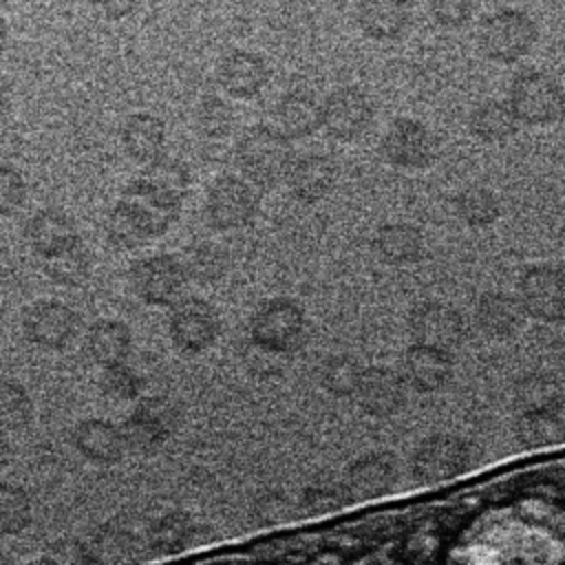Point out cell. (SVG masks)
I'll use <instances>...</instances> for the list:
<instances>
[{"mask_svg":"<svg viewBox=\"0 0 565 565\" xmlns=\"http://www.w3.org/2000/svg\"><path fill=\"white\" fill-rule=\"evenodd\" d=\"M373 119V102L355 86L333 90L320 104V126L340 141L358 139Z\"/></svg>","mask_w":565,"mask_h":565,"instance_id":"cell-12","label":"cell"},{"mask_svg":"<svg viewBox=\"0 0 565 565\" xmlns=\"http://www.w3.org/2000/svg\"><path fill=\"white\" fill-rule=\"evenodd\" d=\"M181 267H183L185 276L205 285V282H214L216 278L223 276V271L227 267V258L218 245L199 243L185 252Z\"/></svg>","mask_w":565,"mask_h":565,"instance_id":"cell-38","label":"cell"},{"mask_svg":"<svg viewBox=\"0 0 565 565\" xmlns=\"http://www.w3.org/2000/svg\"><path fill=\"white\" fill-rule=\"evenodd\" d=\"M44 271L46 276L64 287H79L90 276V254L84 247L82 238L64 247L62 252L44 258Z\"/></svg>","mask_w":565,"mask_h":565,"instance_id":"cell-33","label":"cell"},{"mask_svg":"<svg viewBox=\"0 0 565 565\" xmlns=\"http://www.w3.org/2000/svg\"><path fill=\"white\" fill-rule=\"evenodd\" d=\"M536 38L539 29L530 13L510 7L486 15L479 26L481 51L486 57L501 64H512L525 57L536 44Z\"/></svg>","mask_w":565,"mask_h":565,"instance_id":"cell-3","label":"cell"},{"mask_svg":"<svg viewBox=\"0 0 565 565\" xmlns=\"http://www.w3.org/2000/svg\"><path fill=\"white\" fill-rule=\"evenodd\" d=\"M11 102H13V86H11V82L7 77L0 75V119L9 115Z\"/></svg>","mask_w":565,"mask_h":565,"instance_id":"cell-49","label":"cell"},{"mask_svg":"<svg viewBox=\"0 0 565 565\" xmlns=\"http://www.w3.org/2000/svg\"><path fill=\"white\" fill-rule=\"evenodd\" d=\"M514 435L525 448H545L563 439L561 408L521 411L514 424Z\"/></svg>","mask_w":565,"mask_h":565,"instance_id":"cell-32","label":"cell"},{"mask_svg":"<svg viewBox=\"0 0 565 565\" xmlns=\"http://www.w3.org/2000/svg\"><path fill=\"white\" fill-rule=\"evenodd\" d=\"M523 307L516 296L505 291H488L479 298L475 307V318L479 329L490 338H508L523 322Z\"/></svg>","mask_w":565,"mask_h":565,"instance_id":"cell-26","label":"cell"},{"mask_svg":"<svg viewBox=\"0 0 565 565\" xmlns=\"http://www.w3.org/2000/svg\"><path fill=\"white\" fill-rule=\"evenodd\" d=\"M141 377L137 375L135 369L126 366L124 362L113 364V366H104V373L99 377V388L106 397L115 399V402H128L135 399L141 393Z\"/></svg>","mask_w":565,"mask_h":565,"instance_id":"cell-43","label":"cell"},{"mask_svg":"<svg viewBox=\"0 0 565 565\" xmlns=\"http://www.w3.org/2000/svg\"><path fill=\"white\" fill-rule=\"evenodd\" d=\"M185 282L181 260L170 254H154L137 260L130 269V285L146 305H170Z\"/></svg>","mask_w":565,"mask_h":565,"instance_id":"cell-14","label":"cell"},{"mask_svg":"<svg viewBox=\"0 0 565 565\" xmlns=\"http://www.w3.org/2000/svg\"><path fill=\"white\" fill-rule=\"evenodd\" d=\"M318 373H320V384L327 393L335 397H347V395H353L362 366L358 360L349 355H331L320 364Z\"/></svg>","mask_w":565,"mask_h":565,"instance_id":"cell-40","label":"cell"},{"mask_svg":"<svg viewBox=\"0 0 565 565\" xmlns=\"http://www.w3.org/2000/svg\"><path fill=\"white\" fill-rule=\"evenodd\" d=\"M514 402H516L519 411L561 408L563 406V386L550 373H530L514 384Z\"/></svg>","mask_w":565,"mask_h":565,"instance_id":"cell-34","label":"cell"},{"mask_svg":"<svg viewBox=\"0 0 565 565\" xmlns=\"http://www.w3.org/2000/svg\"><path fill=\"white\" fill-rule=\"evenodd\" d=\"M203 210L212 227L238 230L254 218L258 196L249 181L238 177H221L207 188Z\"/></svg>","mask_w":565,"mask_h":565,"instance_id":"cell-6","label":"cell"},{"mask_svg":"<svg viewBox=\"0 0 565 565\" xmlns=\"http://www.w3.org/2000/svg\"><path fill=\"white\" fill-rule=\"evenodd\" d=\"M470 452L466 441L455 435L439 433L424 439L411 457V472L422 483H439L461 475Z\"/></svg>","mask_w":565,"mask_h":565,"instance_id":"cell-9","label":"cell"},{"mask_svg":"<svg viewBox=\"0 0 565 565\" xmlns=\"http://www.w3.org/2000/svg\"><path fill=\"white\" fill-rule=\"evenodd\" d=\"M79 329V316L57 300H38L22 316V331L29 342L42 349H64Z\"/></svg>","mask_w":565,"mask_h":565,"instance_id":"cell-15","label":"cell"},{"mask_svg":"<svg viewBox=\"0 0 565 565\" xmlns=\"http://www.w3.org/2000/svg\"><path fill=\"white\" fill-rule=\"evenodd\" d=\"M285 179L298 201L316 203L333 190L338 181V168L327 154H307L298 161H291Z\"/></svg>","mask_w":565,"mask_h":565,"instance_id":"cell-21","label":"cell"},{"mask_svg":"<svg viewBox=\"0 0 565 565\" xmlns=\"http://www.w3.org/2000/svg\"><path fill=\"white\" fill-rule=\"evenodd\" d=\"M501 214L494 192L481 185H470L455 196V216L468 227H488Z\"/></svg>","mask_w":565,"mask_h":565,"instance_id":"cell-36","label":"cell"},{"mask_svg":"<svg viewBox=\"0 0 565 565\" xmlns=\"http://www.w3.org/2000/svg\"><path fill=\"white\" fill-rule=\"evenodd\" d=\"M274 128L289 141L309 137L320 128L318 99L302 90L282 95L274 108Z\"/></svg>","mask_w":565,"mask_h":565,"instance_id":"cell-25","label":"cell"},{"mask_svg":"<svg viewBox=\"0 0 565 565\" xmlns=\"http://www.w3.org/2000/svg\"><path fill=\"white\" fill-rule=\"evenodd\" d=\"M408 331L419 344L452 351L461 347L466 338V320L455 307L439 300H426L411 311Z\"/></svg>","mask_w":565,"mask_h":565,"instance_id":"cell-13","label":"cell"},{"mask_svg":"<svg viewBox=\"0 0 565 565\" xmlns=\"http://www.w3.org/2000/svg\"><path fill=\"white\" fill-rule=\"evenodd\" d=\"M196 128L210 139L225 137L234 126V110L221 97H203L196 108Z\"/></svg>","mask_w":565,"mask_h":565,"instance_id":"cell-42","label":"cell"},{"mask_svg":"<svg viewBox=\"0 0 565 565\" xmlns=\"http://www.w3.org/2000/svg\"><path fill=\"white\" fill-rule=\"evenodd\" d=\"M468 126H470V132L483 143H503L516 132L519 119L512 113L508 102L488 99L470 113Z\"/></svg>","mask_w":565,"mask_h":565,"instance_id":"cell-30","label":"cell"},{"mask_svg":"<svg viewBox=\"0 0 565 565\" xmlns=\"http://www.w3.org/2000/svg\"><path fill=\"white\" fill-rule=\"evenodd\" d=\"M86 550L90 563H128L137 556V539L128 527L108 521L95 530Z\"/></svg>","mask_w":565,"mask_h":565,"instance_id":"cell-31","label":"cell"},{"mask_svg":"<svg viewBox=\"0 0 565 565\" xmlns=\"http://www.w3.org/2000/svg\"><path fill=\"white\" fill-rule=\"evenodd\" d=\"M132 335L128 324L119 320H99L86 333V351L99 366H113L128 358Z\"/></svg>","mask_w":565,"mask_h":565,"instance_id":"cell-29","label":"cell"},{"mask_svg":"<svg viewBox=\"0 0 565 565\" xmlns=\"http://www.w3.org/2000/svg\"><path fill=\"white\" fill-rule=\"evenodd\" d=\"M289 503L285 497L280 494H267L260 499V505L256 508V514L260 519V523L265 525H276V523H285L289 519Z\"/></svg>","mask_w":565,"mask_h":565,"instance_id":"cell-47","label":"cell"},{"mask_svg":"<svg viewBox=\"0 0 565 565\" xmlns=\"http://www.w3.org/2000/svg\"><path fill=\"white\" fill-rule=\"evenodd\" d=\"M397 481V466L393 455L369 452L358 457L344 475V490L349 499H377L393 490Z\"/></svg>","mask_w":565,"mask_h":565,"instance_id":"cell-19","label":"cell"},{"mask_svg":"<svg viewBox=\"0 0 565 565\" xmlns=\"http://www.w3.org/2000/svg\"><path fill=\"white\" fill-rule=\"evenodd\" d=\"M166 143V126L150 113H135L121 126V146L137 163L157 159Z\"/></svg>","mask_w":565,"mask_h":565,"instance_id":"cell-27","label":"cell"},{"mask_svg":"<svg viewBox=\"0 0 565 565\" xmlns=\"http://www.w3.org/2000/svg\"><path fill=\"white\" fill-rule=\"evenodd\" d=\"M349 494L344 490V483L329 481V479H316L309 483L302 492V508L307 514H331L340 510L347 503Z\"/></svg>","mask_w":565,"mask_h":565,"instance_id":"cell-41","label":"cell"},{"mask_svg":"<svg viewBox=\"0 0 565 565\" xmlns=\"http://www.w3.org/2000/svg\"><path fill=\"white\" fill-rule=\"evenodd\" d=\"M7 44H9V26L4 18H0V53L7 49Z\"/></svg>","mask_w":565,"mask_h":565,"instance_id":"cell-51","label":"cell"},{"mask_svg":"<svg viewBox=\"0 0 565 565\" xmlns=\"http://www.w3.org/2000/svg\"><path fill=\"white\" fill-rule=\"evenodd\" d=\"M86 2H90V4H97V7H99V2H102V0H86Z\"/></svg>","mask_w":565,"mask_h":565,"instance_id":"cell-53","label":"cell"},{"mask_svg":"<svg viewBox=\"0 0 565 565\" xmlns=\"http://www.w3.org/2000/svg\"><path fill=\"white\" fill-rule=\"evenodd\" d=\"M508 104L519 121L550 126L561 117L563 90L552 75L543 71H523L510 86Z\"/></svg>","mask_w":565,"mask_h":565,"instance_id":"cell-5","label":"cell"},{"mask_svg":"<svg viewBox=\"0 0 565 565\" xmlns=\"http://www.w3.org/2000/svg\"><path fill=\"white\" fill-rule=\"evenodd\" d=\"M384 161L397 168L417 170L426 168L437 157V143L433 132L417 119H395L384 132L380 143Z\"/></svg>","mask_w":565,"mask_h":565,"instance_id":"cell-11","label":"cell"},{"mask_svg":"<svg viewBox=\"0 0 565 565\" xmlns=\"http://www.w3.org/2000/svg\"><path fill=\"white\" fill-rule=\"evenodd\" d=\"M433 20L444 29H459L472 20L475 0H428Z\"/></svg>","mask_w":565,"mask_h":565,"instance_id":"cell-45","label":"cell"},{"mask_svg":"<svg viewBox=\"0 0 565 565\" xmlns=\"http://www.w3.org/2000/svg\"><path fill=\"white\" fill-rule=\"evenodd\" d=\"M73 444L88 461L99 466L117 463L126 450L121 428L108 419H82L73 430Z\"/></svg>","mask_w":565,"mask_h":565,"instance_id":"cell-22","label":"cell"},{"mask_svg":"<svg viewBox=\"0 0 565 565\" xmlns=\"http://www.w3.org/2000/svg\"><path fill=\"white\" fill-rule=\"evenodd\" d=\"M42 561L53 565H79V563H90V556H88L86 543L77 539H57L46 545Z\"/></svg>","mask_w":565,"mask_h":565,"instance_id":"cell-46","label":"cell"},{"mask_svg":"<svg viewBox=\"0 0 565 565\" xmlns=\"http://www.w3.org/2000/svg\"><path fill=\"white\" fill-rule=\"evenodd\" d=\"M177 428V413L172 404L161 397H146L126 417L121 426L124 444L132 452L150 455L163 446V441Z\"/></svg>","mask_w":565,"mask_h":565,"instance_id":"cell-7","label":"cell"},{"mask_svg":"<svg viewBox=\"0 0 565 565\" xmlns=\"http://www.w3.org/2000/svg\"><path fill=\"white\" fill-rule=\"evenodd\" d=\"M358 24L373 40H397L411 22L408 0H360Z\"/></svg>","mask_w":565,"mask_h":565,"instance_id":"cell-24","label":"cell"},{"mask_svg":"<svg viewBox=\"0 0 565 565\" xmlns=\"http://www.w3.org/2000/svg\"><path fill=\"white\" fill-rule=\"evenodd\" d=\"M291 161V141L274 126H252L236 143V163L252 185H276L287 177Z\"/></svg>","mask_w":565,"mask_h":565,"instance_id":"cell-1","label":"cell"},{"mask_svg":"<svg viewBox=\"0 0 565 565\" xmlns=\"http://www.w3.org/2000/svg\"><path fill=\"white\" fill-rule=\"evenodd\" d=\"M33 516L31 499L24 488L0 481V534H20Z\"/></svg>","mask_w":565,"mask_h":565,"instance_id":"cell-37","label":"cell"},{"mask_svg":"<svg viewBox=\"0 0 565 565\" xmlns=\"http://www.w3.org/2000/svg\"><path fill=\"white\" fill-rule=\"evenodd\" d=\"M11 457H13V448H11V444H9V439L0 433V468H4V466H9V461H11Z\"/></svg>","mask_w":565,"mask_h":565,"instance_id":"cell-50","label":"cell"},{"mask_svg":"<svg viewBox=\"0 0 565 565\" xmlns=\"http://www.w3.org/2000/svg\"><path fill=\"white\" fill-rule=\"evenodd\" d=\"M373 249L388 265H411L424 254V236L411 223H388L377 227Z\"/></svg>","mask_w":565,"mask_h":565,"instance_id":"cell-28","label":"cell"},{"mask_svg":"<svg viewBox=\"0 0 565 565\" xmlns=\"http://www.w3.org/2000/svg\"><path fill=\"white\" fill-rule=\"evenodd\" d=\"M194 539V523L185 512H166L154 519L148 530V543L161 554H174L185 550Z\"/></svg>","mask_w":565,"mask_h":565,"instance_id":"cell-35","label":"cell"},{"mask_svg":"<svg viewBox=\"0 0 565 565\" xmlns=\"http://www.w3.org/2000/svg\"><path fill=\"white\" fill-rule=\"evenodd\" d=\"M7 563H11V556L0 550V565H7Z\"/></svg>","mask_w":565,"mask_h":565,"instance_id":"cell-52","label":"cell"},{"mask_svg":"<svg viewBox=\"0 0 565 565\" xmlns=\"http://www.w3.org/2000/svg\"><path fill=\"white\" fill-rule=\"evenodd\" d=\"M174 214L154 205L132 183L106 218V236L117 249H137L161 234Z\"/></svg>","mask_w":565,"mask_h":565,"instance_id":"cell-2","label":"cell"},{"mask_svg":"<svg viewBox=\"0 0 565 565\" xmlns=\"http://www.w3.org/2000/svg\"><path fill=\"white\" fill-rule=\"evenodd\" d=\"M353 397L360 408L375 417L395 415L406 402V382L386 366L362 369Z\"/></svg>","mask_w":565,"mask_h":565,"instance_id":"cell-16","label":"cell"},{"mask_svg":"<svg viewBox=\"0 0 565 565\" xmlns=\"http://www.w3.org/2000/svg\"><path fill=\"white\" fill-rule=\"evenodd\" d=\"M143 0H102L99 7L108 20H121L132 15Z\"/></svg>","mask_w":565,"mask_h":565,"instance_id":"cell-48","label":"cell"},{"mask_svg":"<svg viewBox=\"0 0 565 565\" xmlns=\"http://www.w3.org/2000/svg\"><path fill=\"white\" fill-rule=\"evenodd\" d=\"M307 333L305 311L289 298H274L260 305L249 320V335L256 347L269 353L296 351Z\"/></svg>","mask_w":565,"mask_h":565,"instance_id":"cell-4","label":"cell"},{"mask_svg":"<svg viewBox=\"0 0 565 565\" xmlns=\"http://www.w3.org/2000/svg\"><path fill=\"white\" fill-rule=\"evenodd\" d=\"M26 201L24 177L7 163H0V216L15 214Z\"/></svg>","mask_w":565,"mask_h":565,"instance_id":"cell-44","label":"cell"},{"mask_svg":"<svg viewBox=\"0 0 565 565\" xmlns=\"http://www.w3.org/2000/svg\"><path fill=\"white\" fill-rule=\"evenodd\" d=\"M218 313L203 298H183L170 313V340L183 353H201L218 335Z\"/></svg>","mask_w":565,"mask_h":565,"instance_id":"cell-10","label":"cell"},{"mask_svg":"<svg viewBox=\"0 0 565 565\" xmlns=\"http://www.w3.org/2000/svg\"><path fill=\"white\" fill-rule=\"evenodd\" d=\"M24 236L31 249L42 258H49L62 252L64 247H68L79 238L71 216H66L62 210H55V207L35 212L26 223Z\"/></svg>","mask_w":565,"mask_h":565,"instance_id":"cell-23","label":"cell"},{"mask_svg":"<svg viewBox=\"0 0 565 565\" xmlns=\"http://www.w3.org/2000/svg\"><path fill=\"white\" fill-rule=\"evenodd\" d=\"M452 375L450 351L428 344H411L402 358V380L419 393H435L448 384Z\"/></svg>","mask_w":565,"mask_h":565,"instance_id":"cell-18","label":"cell"},{"mask_svg":"<svg viewBox=\"0 0 565 565\" xmlns=\"http://www.w3.org/2000/svg\"><path fill=\"white\" fill-rule=\"evenodd\" d=\"M516 298L525 316L541 322H558L565 307L563 271L556 265L547 263L527 267L519 280Z\"/></svg>","mask_w":565,"mask_h":565,"instance_id":"cell-8","label":"cell"},{"mask_svg":"<svg viewBox=\"0 0 565 565\" xmlns=\"http://www.w3.org/2000/svg\"><path fill=\"white\" fill-rule=\"evenodd\" d=\"M31 415L33 404L26 388L13 380H0V430H20Z\"/></svg>","mask_w":565,"mask_h":565,"instance_id":"cell-39","label":"cell"},{"mask_svg":"<svg viewBox=\"0 0 565 565\" xmlns=\"http://www.w3.org/2000/svg\"><path fill=\"white\" fill-rule=\"evenodd\" d=\"M221 88L236 99H252L256 97L265 84L269 82V66L267 62L252 51H232L218 62L216 71Z\"/></svg>","mask_w":565,"mask_h":565,"instance_id":"cell-20","label":"cell"},{"mask_svg":"<svg viewBox=\"0 0 565 565\" xmlns=\"http://www.w3.org/2000/svg\"><path fill=\"white\" fill-rule=\"evenodd\" d=\"M188 170L183 168V163L161 154L148 161L146 172L132 181V185L143 196H148L154 205L170 214H177L181 201L188 194Z\"/></svg>","mask_w":565,"mask_h":565,"instance_id":"cell-17","label":"cell"}]
</instances>
